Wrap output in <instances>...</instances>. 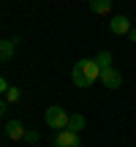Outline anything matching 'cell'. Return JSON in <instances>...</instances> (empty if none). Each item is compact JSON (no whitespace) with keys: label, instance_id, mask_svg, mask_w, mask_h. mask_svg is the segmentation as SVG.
<instances>
[{"label":"cell","instance_id":"4","mask_svg":"<svg viewBox=\"0 0 136 147\" xmlns=\"http://www.w3.org/2000/svg\"><path fill=\"white\" fill-rule=\"evenodd\" d=\"M5 136L11 139V142H22L25 139V134H27V128H25V123L22 120H5Z\"/></svg>","mask_w":136,"mask_h":147},{"label":"cell","instance_id":"11","mask_svg":"<svg viewBox=\"0 0 136 147\" xmlns=\"http://www.w3.org/2000/svg\"><path fill=\"white\" fill-rule=\"evenodd\" d=\"M19 95H22L19 87H11L8 93H5V101H8V104H16V101H19Z\"/></svg>","mask_w":136,"mask_h":147},{"label":"cell","instance_id":"6","mask_svg":"<svg viewBox=\"0 0 136 147\" xmlns=\"http://www.w3.org/2000/svg\"><path fill=\"white\" fill-rule=\"evenodd\" d=\"M101 82H104V87L117 90L123 84V74L117 71V68H106V71H101Z\"/></svg>","mask_w":136,"mask_h":147},{"label":"cell","instance_id":"13","mask_svg":"<svg viewBox=\"0 0 136 147\" xmlns=\"http://www.w3.org/2000/svg\"><path fill=\"white\" fill-rule=\"evenodd\" d=\"M128 41H131V44H136V27H133L131 33H128Z\"/></svg>","mask_w":136,"mask_h":147},{"label":"cell","instance_id":"10","mask_svg":"<svg viewBox=\"0 0 136 147\" xmlns=\"http://www.w3.org/2000/svg\"><path fill=\"white\" fill-rule=\"evenodd\" d=\"M95 63H98L101 71L112 68V55H109V52H98V55H95Z\"/></svg>","mask_w":136,"mask_h":147},{"label":"cell","instance_id":"12","mask_svg":"<svg viewBox=\"0 0 136 147\" xmlns=\"http://www.w3.org/2000/svg\"><path fill=\"white\" fill-rule=\"evenodd\" d=\"M25 142L36 144V142H38V131H27V134H25Z\"/></svg>","mask_w":136,"mask_h":147},{"label":"cell","instance_id":"1","mask_svg":"<svg viewBox=\"0 0 136 147\" xmlns=\"http://www.w3.org/2000/svg\"><path fill=\"white\" fill-rule=\"evenodd\" d=\"M71 79H73L76 87H90V84H95L101 79V68H98V63H95V57L79 60V63L73 65V71H71Z\"/></svg>","mask_w":136,"mask_h":147},{"label":"cell","instance_id":"3","mask_svg":"<svg viewBox=\"0 0 136 147\" xmlns=\"http://www.w3.org/2000/svg\"><path fill=\"white\" fill-rule=\"evenodd\" d=\"M109 30L114 33V36H128V33L133 30V25H131V19H128L125 14H114L112 22H109Z\"/></svg>","mask_w":136,"mask_h":147},{"label":"cell","instance_id":"9","mask_svg":"<svg viewBox=\"0 0 136 147\" xmlns=\"http://www.w3.org/2000/svg\"><path fill=\"white\" fill-rule=\"evenodd\" d=\"M90 8H93L95 14H109V11H112V3H109V0H93Z\"/></svg>","mask_w":136,"mask_h":147},{"label":"cell","instance_id":"7","mask_svg":"<svg viewBox=\"0 0 136 147\" xmlns=\"http://www.w3.org/2000/svg\"><path fill=\"white\" fill-rule=\"evenodd\" d=\"M16 38H3V41H0V57L3 60H11L14 57V52H16Z\"/></svg>","mask_w":136,"mask_h":147},{"label":"cell","instance_id":"8","mask_svg":"<svg viewBox=\"0 0 136 147\" xmlns=\"http://www.w3.org/2000/svg\"><path fill=\"white\" fill-rule=\"evenodd\" d=\"M84 125H87V123H84V117H82V115H71V125H68V131L82 134V131H84Z\"/></svg>","mask_w":136,"mask_h":147},{"label":"cell","instance_id":"2","mask_svg":"<svg viewBox=\"0 0 136 147\" xmlns=\"http://www.w3.org/2000/svg\"><path fill=\"white\" fill-rule=\"evenodd\" d=\"M44 123L60 134V131H65V128L71 125V115H68V112H65L60 104H55V106H49V109L44 112Z\"/></svg>","mask_w":136,"mask_h":147},{"label":"cell","instance_id":"5","mask_svg":"<svg viewBox=\"0 0 136 147\" xmlns=\"http://www.w3.org/2000/svg\"><path fill=\"white\" fill-rule=\"evenodd\" d=\"M55 147H79L82 142H79V134H73V131H60L57 136H55V142H52Z\"/></svg>","mask_w":136,"mask_h":147}]
</instances>
